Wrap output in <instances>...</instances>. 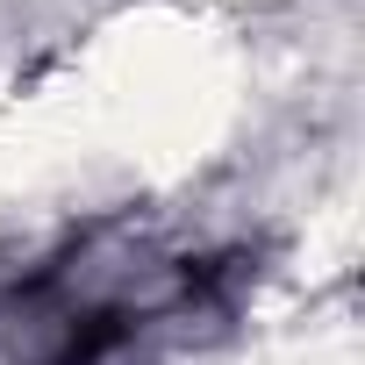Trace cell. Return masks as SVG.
Segmentation results:
<instances>
[{"label": "cell", "instance_id": "1", "mask_svg": "<svg viewBox=\"0 0 365 365\" xmlns=\"http://www.w3.org/2000/svg\"><path fill=\"white\" fill-rule=\"evenodd\" d=\"M244 279V251L93 222L0 279V365H165L237 315Z\"/></svg>", "mask_w": 365, "mask_h": 365}]
</instances>
